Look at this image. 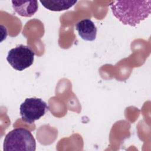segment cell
<instances>
[{"mask_svg":"<svg viewBox=\"0 0 151 151\" xmlns=\"http://www.w3.org/2000/svg\"><path fill=\"white\" fill-rule=\"evenodd\" d=\"M113 15L123 25L136 27L151 12V0L116 1L110 5Z\"/></svg>","mask_w":151,"mask_h":151,"instance_id":"1","label":"cell"},{"mask_svg":"<svg viewBox=\"0 0 151 151\" xmlns=\"http://www.w3.org/2000/svg\"><path fill=\"white\" fill-rule=\"evenodd\" d=\"M3 149L5 151H35V140L28 130L16 128L5 136Z\"/></svg>","mask_w":151,"mask_h":151,"instance_id":"2","label":"cell"},{"mask_svg":"<svg viewBox=\"0 0 151 151\" xmlns=\"http://www.w3.org/2000/svg\"><path fill=\"white\" fill-rule=\"evenodd\" d=\"M20 114L22 121L31 124L40 119L49 110L47 103L40 98H27L21 104Z\"/></svg>","mask_w":151,"mask_h":151,"instance_id":"3","label":"cell"},{"mask_svg":"<svg viewBox=\"0 0 151 151\" xmlns=\"http://www.w3.org/2000/svg\"><path fill=\"white\" fill-rule=\"evenodd\" d=\"M34 55L29 47L20 44L8 51L6 60L13 68L21 71L33 64Z\"/></svg>","mask_w":151,"mask_h":151,"instance_id":"4","label":"cell"},{"mask_svg":"<svg viewBox=\"0 0 151 151\" xmlns=\"http://www.w3.org/2000/svg\"><path fill=\"white\" fill-rule=\"evenodd\" d=\"M76 29L80 37L85 41H92L96 38L97 28L94 23L90 19H84L78 21L76 25Z\"/></svg>","mask_w":151,"mask_h":151,"instance_id":"5","label":"cell"},{"mask_svg":"<svg viewBox=\"0 0 151 151\" xmlns=\"http://www.w3.org/2000/svg\"><path fill=\"white\" fill-rule=\"evenodd\" d=\"M11 2L15 12L24 17H32L38 8L37 1H12Z\"/></svg>","mask_w":151,"mask_h":151,"instance_id":"6","label":"cell"},{"mask_svg":"<svg viewBox=\"0 0 151 151\" xmlns=\"http://www.w3.org/2000/svg\"><path fill=\"white\" fill-rule=\"evenodd\" d=\"M40 3L46 9L51 11H62L67 10L77 3V1L71 0H49L40 1Z\"/></svg>","mask_w":151,"mask_h":151,"instance_id":"7","label":"cell"}]
</instances>
